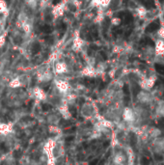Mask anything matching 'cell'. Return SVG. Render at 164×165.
I'll use <instances>...</instances> for the list:
<instances>
[{
  "mask_svg": "<svg viewBox=\"0 0 164 165\" xmlns=\"http://www.w3.org/2000/svg\"><path fill=\"white\" fill-rule=\"evenodd\" d=\"M98 161H99V160H98V159H96V160H94V161H92V162L90 163V165H96V164L98 163Z\"/></svg>",
  "mask_w": 164,
  "mask_h": 165,
  "instance_id": "cell-6",
  "label": "cell"
},
{
  "mask_svg": "<svg viewBox=\"0 0 164 165\" xmlns=\"http://www.w3.org/2000/svg\"><path fill=\"white\" fill-rule=\"evenodd\" d=\"M153 152L158 156H164V138H156L152 142Z\"/></svg>",
  "mask_w": 164,
  "mask_h": 165,
  "instance_id": "cell-1",
  "label": "cell"
},
{
  "mask_svg": "<svg viewBox=\"0 0 164 165\" xmlns=\"http://www.w3.org/2000/svg\"><path fill=\"white\" fill-rule=\"evenodd\" d=\"M42 30H43V32H44V33H48V34H49V33L52 31V28H51L49 25H46V26L43 27V29H42Z\"/></svg>",
  "mask_w": 164,
  "mask_h": 165,
  "instance_id": "cell-3",
  "label": "cell"
},
{
  "mask_svg": "<svg viewBox=\"0 0 164 165\" xmlns=\"http://www.w3.org/2000/svg\"><path fill=\"white\" fill-rule=\"evenodd\" d=\"M42 109H43L44 111H47V110H48V109H49V106H48V105H47V104H42Z\"/></svg>",
  "mask_w": 164,
  "mask_h": 165,
  "instance_id": "cell-5",
  "label": "cell"
},
{
  "mask_svg": "<svg viewBox=\"0 0 164 165\" xmlns=\"http://www.w3.org/2000/svg\"><path fill=\"white\" fill-rule=\"evenodd\" d=\"M59 2H60V0H54V1H53V4L55 5V4H57V3H59Z\"/></svg>",
  "mask_w": 164,
  "mask_h": 165,
  "instance_id": "cell-7",
  "label": "cell"
},
{
  "mask_svg": "<svg viewBox=\"0 0 164 165\" xmlns=\"http://www.w3.org/2000/svg\"><path fill=\"white\" fill-rule=\"evenodd\" d=\"M39 49H40V46H39V43H35V46L33 47V49H32L33 53H37Z\"/></svg>",
  "mask_w": 164,
  "mask_h": 165,
  "instance_id": "cell-4",
  "label": "cell"
},
{
  "mask_svg": "<svg viewBox=\"0 0 164 165\" xmlns=\"http://www.w3.org/2000/svg\"><path fill=\"white\" fill-rule=\"evenodd\" d=\"M155 111H156L157 116L164 117V101H160L156 104Z\"/></svg>",
  "mask_w": 164,
  "mask_h": 165,
  "instance_id": "cell-2",
  "label": "cell"
}]
</instances>
